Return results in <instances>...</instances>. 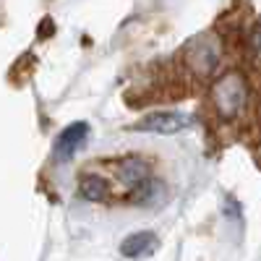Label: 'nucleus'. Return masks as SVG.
Returning <instances> with one entry per match:
<instances>
[{
    "instance_id": "f257e3e1",
    "label": "nucleus",
    "mask_w": 261,
    "mask_h": 261,
    "mask_svg": "<svg viewBox=\"0 0 261 261\" xmlns=\"http://www.w3.org/2000/svg\"><path fill=\"white\" fill-rule=\"evenodd\" d=\"M246 99H248L246 81L238 73H227L222 79H217L212 86V102L217 107V113H220V118H225V120L241 115L246 107Z\"/></svg>"
},
{
    "instance_id": "20e7f679",
    "label": "nucleus",
    "mask_w": 261,
    "mask_h": 261,
    "mask_svg": "<svg viewBox=\"0 0 261 261\" xmlns=\"http://www.w3.org/2000/svg\"><path fill=\"white\" fill-rule=\"evenodd\" d=\"M186 125H188V118L183 113H154V115H146L136 128L149 130V134H178Z\"/></svg>"
},
{
    "instance_id": "f03ea898",
    "label": "nucleus",
    "mask_w": 261,
    "mask_h": 261,
    "mask_svg": "<svg viewBox=\"0 0 261 261\" xmlns=\"http://www.w3.org/2000/svg\"><path fill=\"white\" fill-rule=\"evenodd\" d=\"M186 63L193 68L196 76H209L220 63V45L209 34L191 39L186 45Z\"/></svg>"
},
{
    "instance_id": "39448f33",
    "label": "nucleus",
    "mask_w": 261,
    "mask_h": 261,
    "mask_svg": "<svg viewBox=\"0 0 261 261\" xmlns=\"http://www.w3.org/2000/svg\"><path fill=\"white\" fill-rule=\"evenodd\" d=\"M118 178L123 180V186H125L128 191H134V188H139L141 183H146V180L151 178V170H149V165H146L144 160L130 157V160H123V162H120Z\"/></svg>"
},
{
    "instance_id": "7ed1b4c3",
    "label": "nucleus",
    "mask_w": 261,
    "mask_h": 261,
    "mask_svg": "<svg viewBox=\"0 0 261 261\" xmlns=\"http://www.w3.org/2000/svg\"><path fill=\"white\" fill-rule=\"evenodd\" d=\"M86 139H89V125L86 123H71L68 128H63L55 141V160L71 162L79 154V149L86 144Z\"/></svg>"
},
{
    "instance_id": "423d86ee",
    "label": "nucleus",
    "mask_w": 261,
    "mask_h": 261,
    "mask_svg": "<svg viewBox=\"0 0 261 261\" xmlns=\"http://www.w3.org/2000/svg\"><path fill=\"white\" fill-rule=\"evenodd\" d=\"M157 248V235L154 232H134V235H128L125 241L120 243V253L128 256V258H139V256H149V253H154Z\"/></svg>"
},
{
    "instance_id": "0eeeda50",
    "label": "nucleus",
    "mask_w": 261,
    "mask_h": 261,
    "mask_svg": "<svg viewBox=\"0 0 261 261\" xmlns=\"http://www.w3.org/2000/svg\"><path fill=\"white\" fill-rule=\"evenodd\" d=\"M81 196L89 201H105V199H110V188H107L105 178H99V175H84Z\"/></svg>"
}]
</instances>
